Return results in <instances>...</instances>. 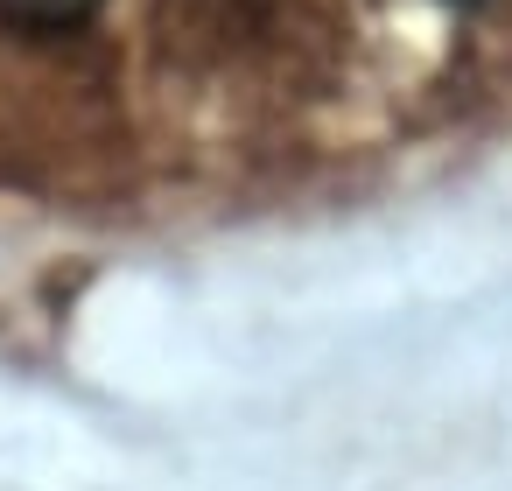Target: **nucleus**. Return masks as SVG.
Listing matches in <instances>:
<instances>
[{
	"label": "nucleus",
	"mask_w": 512,
	"mask_h": 491,
	"mask_svg": "<svg viewBox=\"0 0 512 491\" xmlns=\"http://www.w3.org/2000/svg\"><path fill=\"white\" fill-rule=\"evenodd\" d=\"M99 0H0V22H15L29 36H50V29H78Z\"/></svg>",
	"instance_id": "f257e3e1"
}]
</instances>
